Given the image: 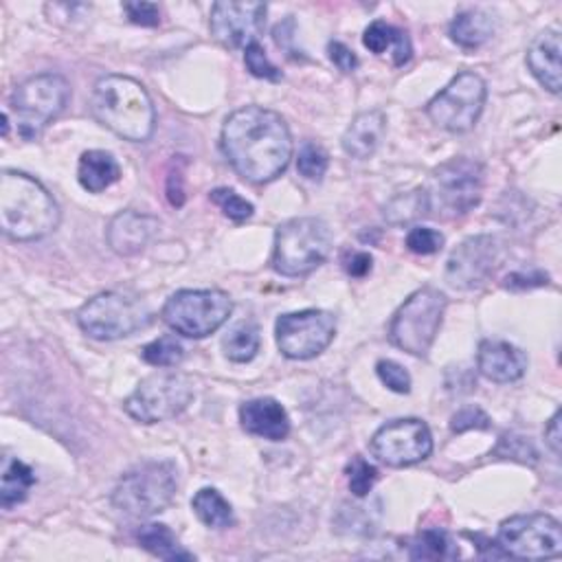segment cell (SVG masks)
<instances>
[{"label": "cell", "mask_w": 562, "mask_h": 562, "mask_svg": "<svg viewBox=\"0 0 562 562\" xmlns=\"http://www.w3.org/2000/svg\"><path fill=\"white\" fill-rule=\"evenodd\" d=\"M429 214H431V201H429L426 190H422V187L420 190L400 194L385 205V220L396 227L416 222Z\"/></svg>", "instance_id": "obj_29"}, {"label": "cell", "mask_w": 562, "mask_h": 562, "mask_svg": "<svg viewBox=\"0 0 562 562\" xmlns=\"http://www.w3.org/2000/svg\"><path fill=\"white\" fill-rule=\"evenodd\" d=\"M488 98L486 81L477 73H459L429 102L426 115L448 132H468L480 122Z\"/></svg>", "instance_id": "obj_11"}, {"label": "cell", "mask_w": 562, "mask_h": 562, "mask_svg": "<svg viewBox=\"0 0 562 562\" xmlns=\"http://www.w3.org/2000/svg\"><path fill=\"white\" fill-rule=\"evenodd\" d=\"M345 473H347L349 490L358 499L367 497L373 490V486H376V482H379V471H376V468H373L367 459H362L358 455L352 457Z\"/></svg>", "instance_id": "obj_33"}, {"label": "cell", "mask_w": 562, "mask_h": 562, "mask_svg": "<svg viewBox=\"0 0 562 562\" xmlns=\"http://www.w3.org/2000/svg\"><path fill=\"white\" fill-rule=\"evenodd\" d=\"M233 310V302L222 291H178L165 308L163 321L187 339H205L220 330Z\"/></svg>", "instance_id": "obj_9"}, {"label": "cell", "mask_w": 562, "mask_h": 562, "mask_svg": "<svg viewBox=\"0 0 562 562\" xmlns=\"http://www.w3.org/2000/svg\"><path fill=\"white\" fill-rule=\"evenodd\" d=\"M444 235L431 227H416L407 235V248L416 255H433L442 251Z\"/></svg>", "instance_id": "obj_38"}, {"label": "cell", "mask_w": 562, "mask_h": 562, "mask_svg": "<svg viewBox=\"0 0 562 562\" xmlns=\"http://www.w3.org/2000/svg\"><path fill=\"white\" fill-rule=\"evenodd\" d=\"M371 266H373V259L369 253L365 251H347L343 255V268L349 277H356V279H362L371 272Z\"/></svg>", "instance_id": "obj_42"}, {"label": "cell", "mask_w": 562, "mask_h": 562, "mask_svg": "<svg viewBox=\"0 0 562 562\" xmlns=\"http://www.w3.org/2000/svg\"><path fill=\"white\" fill-rule=\"evenodd\" d=\"M167 199L174 207H182L184 203V190H182V176L180 171H171L167 178Z\"/></svg>", "instance_id": "obj_45"}, {"label": "cell", "mask_w": 562, "mask_h": 562, "mask_svg": "<svg viewBox=\"0 0 562 562\" xmlns=\"http://www.w3.org/2000/svg\"><path fill=\"white\" fill-rule=\"evenodd\" d=\"M222 152L244 180L264 184L286 171L293 158V137L274 111L246 106L225 122Z\"/></svg>", "instance_id": "obj_1"}, {"label": "cell", "mask_w": 562, "mask_h": 562, "mask_svg": "<svg viewBox=\"0 0 562 562\" xmlns=\"http://www.w3.org/2000/svg\"><path fill=\"white\" fill-rule=\"evenodd\" d=\"M176 486V465L171 461H143L119 480L113 503L128 516L150 519L171 503Z\"/></svg>", "instance_id": "obj_6"}, {"label": "cell", "mask_w": 562, "mask_h": 562, "mask_svg": "<svg viewBox=\"0 0 562 562\" xmlns=\"http://www.w3.org/2000/svg\"><path fill=\"white\" fill-rule=\"evenodd\" d=\"M71 98L68 81L58 73H42L25 79L12 95L10 108L16 135L23 141L38 139L44 128L66 108Z\"/></svg>", "instance_id": "obj_5"}, {"label": "cell", "mask_w": 562, "mask_h": 562, "mask_svg": "<svg viewBox=\"0 0 562 562\" xmlns=\"http://www.w3.org/2000/svg\"><path fill=\"white\" fill-rule=\"evenodd\" d=\"M362 44L373 55H385L387 51H392L396 66H405L411 60V55H413V47H411L409 34L405 29H398V27L385 23V21L371 23L365 29Z\"/></svg>", "instance_id": "obj_24"}, {"label": "cell", "mask_w": 562, "mask_h": 562, "mask_svg": "<svg viewBox=\"0 0 562 562\" xmlns=\"http://www.w3.org/2000/svg\"><path fill=\"white\" fill-rule=\"evenodd\" d=\"M385 128H387V117L383 111L360 113L343 135L345 154L356 161H365L373 156V152L379 150L385 137Z\"/></svg>", "instance_id": "obj_22"}, {"label": "cell", "mask_w": 562, "mask_h": 562, "mask_svg": "<svg viewBox=\"0 0 562 562\" xmlns=\"http://www.w3.org/2000/svg\"><path fill=\"white\" fill-rule=\"evenodd\" d=\"M332 248V231L321 218H295L274 233L272 268L284 277H304L325 261Z\"/></svg>", "instance_id": "obj_4"}, {"label": "cell", "mask_w": 562, "mask_h": 562, "mask_svg": "<svg viewBox=\"0 0 562 562\" xmlns=\"http://www.w3.org/2000/svg\"><path fill=\"white\" fill-rule=\"evenodd\" d=\"M328 165H330V158H328V152L321 145H317L312 141L304 143V148L299 152V158H297V169L304 178L321 180L328 171Z\"/></svg>", "instance_id": "obj_35"}, {"label": "cell", "mask_w": 562, "mask_h": 562, "mask_svg": "<svg viewBox=\"0 0 562 562\" xmlns=\"http://www.w3.org/2000/svg\"><path fill=\"white\" fill-rule=\"evenodd\" d=\"M158 229H161L158 218L128 209L111 220L106 240L117 255L130 257L141 253L150 244V240L158 233Z\"/></svg>", "instance_id": "obj_19"}, {"label": "cell", "mask_w": 562, "mask_h": 562, "mask_svg": "<svg viewBox=\"0 0 562 562\" xmlns=\"http://www.w3.org/2000/svg\"><path fill=\"white\" fill-rule=\"evenodd\" d=\"M376 371H379V379L394 394H409L411 392V376H409V371L400 362H396V360H379Z\"/></svg>", "instance_id": "obj_37"}, {"label": "cell", "mask_w": 562, "mask_h": 562, "mask_svg": "<svg viewBox=\"0 0 562 562\" xmlns=\"http://www.w3.org/2000/svg\"><path fill=\"white\" fill-rule=\"evenodd\" d=\"M192 508L196 516L214 529H225L233 525V508L231 503L216 490V488H203L196 493Z\"/></svg>", "instance_id": "obj_28"}, {"label": "cell", "mask_w": 562, "mask_h": 562, "mask_svg": "<svg viewBox=\"0 0 562 562\" xmlns=\"http://www.w3.org/2000/svg\"><path fill=\"white\" fill-rule=\"evenodd\" d=\"M328 53H330V60H332V64L339 68V71H343V73H354L356 68H358V58H356V53L349 49V47H345L343 42H330L328 44Z\"/></svg>", "instance_id": "obj_43"}, {"label": "cell", "mask_w": 562, "mask_h": 562, "mask_svg": "<svg viewBox=\"0 0 562 562\" xmlns=\"http://www.w3.org/2000/svg\"><path fill=\"white\" fill-rule=\"evenodd\" d=\"M122 176L119 163L111 152L104 150H90L84 152L77 165V180L90 194H100L115 184Z\"/></svg>", "instance_id": "obj_23"}, {"label": "cell", "mask_w": 562, "mask_h": 562, "mask_svg": "<svg viewBox=\"0 0 562 562\" xmlns=\"http://www.w3.org/2000/svg\"><path fill=\"white\" fill-rule=\"evenodd\" d=\"M560 34L555 29H547L534 38L527 49V66L532 75L538 79L553 95L562 86V66H560Z\"/></svg>", "instance_id": "obj_21"}, {"label": "cell", "mask_w": 562, "mask_h": 562, "mask_svg": "<svg viewBox=\"0 0 562 562\" xmlns=\"http://www.w3.org/2000/svg\"><path fill=\"white\" fill-rule=\"evenodd\" d=\"M259 343H261L259 328L253 321H242L227 332V336L222 341V349L229 360L248 362L257 356Z\"/></svg>", "instance_id": "obj_30"}, {"label": "cell", "mask_w": 562, "mask_h": 562, "mask_svg": "<svg viewBox=\"0 0 562 562\" xmlns=\"http://www.w3.org/2000/svg\"><path fill=\"white\" fill-rule=\"evenodd\" d=\"M209 199H212V203H214L216 207H220V212H222L227 218H231V220H235V222L248 220V218L253 216V212H255L248 201H244L238 192L229 190V187H218V190L212 192Z\"/></svg>", "instance_id": "obj_34"}, {"label": "cell", "mask_w": 562, "mask_h": 562, "mask_svg": "<svg viewBox=\"0 0 562 562\" xmlns=\"http://www.w3.org/2000/svg\"><path fill=\"white\" fill-rule=\"evenodd\" d=\"M547 284H549V274L542 270H532L529 274L514 272L506 279V289H510V291H529V289H538V286H547Z\"/></svg>", "instance_id": "obj_41"}, {"label": "cell", "mask_w": 562, "mask_h": 562, "mask_svg": "<svg viewBox=\"0 0 562 562\" xmlns=\"http://www.w3.org/2000/svg\"><path fill=\"white\" fill-rule=\"evenodd\" d=\"M244 62H246L248 73L259 77V79H268V81H279L281 79V71L268 60V55H266L264 47L259 44V40L244 49Z\"/></svg>", "instance_id": "obj_36"}, {"label": "cell", "mask_w": 562, "mask_h": 562, "mask_svg": "<svg viewBox=\"0 0 562 562\" xmlns=\"http://www.w3.org/2000/svg\"><path fill=\"white\" fill-rule=\"evenodd\" d=\"M60 207L36 178L5 169L0 176V227L16 242H34L53 233Z\"/></svg>", "instance_id": "obj_2"}, {"label": "cell", "mask_w": 562, "mask_h": 562, "mask_svg": "<svg viewBox=\"0 0 562 562\" xmlns=\"http://www.w3.org/2000/svg\"><path fill=\"white\" fill-rule=\"evenodd\" d=\"M36 484L31 468L18 459L8 457L3 468V484H0V506L5 510L23 503Z\"/></svg>", "instance_id": "obj_27"}, {"label": "cell", "mask_w": 562, "mask_h": 562, "mask_svg": "<svg viewBox=\"0 0 562 562\" xmlns=\"http://www.w3.org/2000/svg\"><path fill=\"white\" fill-rule=\"evenodd\" d=\"M499 257V244L493 235L463 240L448 257L446 281L452 289L473 291L486 284Z\"/></svg>", "instance_id": "obj_16"}, {"label": "cell", "mask_w": 562, "mask_h": 562, "mask_svg": "<svg viewBox=\"0 0 562 562\" xmlns=\"http://www.w3.org/2000/svg\"><path fill=\"white\" fill-rule=\"evenodd\" d=\"M90 108L102 126L132 143L148 141L156 126V111L148 90L126 75L102 77L92 90Z\"/></svg>", "instance_id": "obj_3"}, {"label": "cell", "mask_w": 562, "mask_h": 562, "mask_svg": "<svg viewBox=\"0 0 562 562\" xmlns=\"http://www.w3.org/2000/svg\"><path fill=\"white\" fill-rule=\"evenodd\" d=\"M150 321L152 312L141 299L117 291L100 293L98 297L88 299L77 312L79 328L95 341L126 339L148 328Z\"/></svg>", "instance_id": "obj_8"}, {"label": "cell", "mask_w": 562, "mask_h": 562, "mask_svg": "<svg viewBox=\"0 0 562 562\" xmlns=\"http://www.w3.org/2000/svg\"><path fill=\"white\" fill-rule=\"evenodd\" d=\"M369 448L385 465L407 468L424 461L433 452V435L422 420H394L373 433Z\"/></svg>", "instance_id": "obj_15"}, {"label": "cell", "mask_w": 562, "mask_h": 562, "mask_svg": "<svg viewBox=\"0 0 562 562\" xmlns=\"http://www.w3.org/2000/svg\"><path fill=\"white\" fill-rule=\"evenodd\" d=\"M448 299L437 289L416 291L394 315L389 325V339L403 352L424 358L442 328Z\"/></svg>", "instance_id": "obj_7"}, {"label": "cell", "mask_w": 562, "mask_h": 562, "mask_svg": "<svg viewBox=\"0 0 562 562\" xmlns=\"http://www.w3.org/2000/svg\"><path fill=\"white\" fill-rule=\"evenodd\" d=\"M277 347L291 360L319 356L336 334V317L325 310H302L281 315L274 325Z\"/></svg>", "instance_id": "obj_14"}, {"label": "cell", "mask_w": 562, "mask_h": 562, "mask_svg": "<svg viewBox=\"0 0 562 562\" xmlns=\"http://www.w3.org/2000/svg\"><path fill=\"white\" fill-rule=\"evenodd\" d=\"M137 540L139 545L150 551L152 555L161 558V560H196V555L192 551H187L178 538L174 536V532L163 525V523H148L141 525L137 532Z\"/></svg>", "instance_id": "obj_26"}, {"label": "cell", "mask_w": 562, "mask_h": 562, "mask_svg": "<svg viewBox=\"0 0 562 562\" xmlns=\"http://www.w3.org/2000/svg\"><path fill=\"white\" fill-rule=\"evenodd\" d=\"M264 3H216L212 8V34L227 49H246L264 31Z\"/></svg>", "instance_id": "obj_17"}, {"label": "cell", "mask_w": 562, "mask_h": 562, "mask_svg": "<svg viewBox=\"0 0 562 562\" xmlns=\"http://www.w3.org/2000/svg\"><path fill=\"white\" fill-rule=\"evenodd\" d=\"M459 555V549L448 532L444 529H424L411 542V560H452Z\"/></svg>", "instance_id": "obj_31"}, {"label": "cell", "mask_w": 562, "mask_h": 562, "mask_svg": "<svg viewBox=\"0 0 562 562\" xmlns=\"http://www.w3.org/2000/svg\"><path fill=\"white\" fill-rule=\"evenodd\" d=\"M497 547L510 558H555L562 551V529L549 514H519L499 525Z\"/></svg>", "instance_id": "obj_12"}, {"label": "cell", "mask_w": 562, "mask_h": 562, "mask_svg": "<svg viewBox=\"0 0 562 562\" xmlns=\"http://www.w3.org/2000/svg\"><path fill=\"white\" fill-rule=\"evenodd\" d=\"M450 429H452V433H465V431H473V429L486 431V429H490V418L480 407H465V409H461L452 416Z\"/></svg>", "instance_id": "obj_39"}, {"label": "cell", "mask_w": 562, "mask_h": 562, "mask_svg": "<svg viewBox=\"0 0 562 562\" xmlns=\"http://www.w3.org/2000/svg\"><path fill=\"white\" fill-rule=\"evenodd\" d=\"M560 420H562V413L555 411L553 418L549 420L547 429H545V439H547V446L551 448V452L558 457L560 455V442H562V433H560Z\"/></svg>", "instance_id": "obj_44"}, {"label": "cell", "mask_w": 562, "mask_h": 562, "mask_svg": "<svg viewBox=\"0 0 562 562\" xmlns=\"http://www.w3.org/2000/svg\"><path fill=\"white\" fill-rule=\"evenodd\" d=\"M124 12L130 23L141 27H156L161 23V12L154 3H124Z\"/></svg>", "instance_id": "obj_40"}, {"label": "cell", "mask_w": 562, "mask_h": 562, "mask_svg": "<svg viewBox=\"0 0 562 562\" xmlns=\"http://www.w3.org/2000/svg\"><path fill=\"white\" fill-rule=\"evenodd\" d=\"M194 400V383L184 373H152L124 403L126 413L141 424H156L182 413Z\"/></svg>", "instance_id": "obj_10"}, {"label": "cell", "mask_w": 562, "mask_h": 562, "mask_svg": "<svg viewBox=\"0 0 562 562\" xmlns=\"http://www.w3.org/2000/svg\"><path fill=\"white\" fill-rule=\"evenodd\" d=\"M493 34H495V21L490 14L482 10L459 12L448 27L450 40L461 49H480L493 38Z\"/></svg>", "instance_id": "obj_25"}, {"label": "cell", "mask_w": 562, "mask_h": 562, "mask_svg": "<svg viewBox=\"0 0 562 562\" xmlns=\"http://www.w3.org/2000/svg\"><path fill=\"white\" fill-rule=\"evenodd\" d=\"M484 192V167L473 158H452L439 165L433 174L431 190H426L431 209L439 205L450 216H463L480 205Z\"/></svg>", "instance_id": "obj_13"}, {"label": "cell", "mask_w": 562, "mask_h": 562, "mask_svg": "<svg viewBox=\"0 0 562 562\" xmlns=\"http://www.w3.org/2000/svg\"><path fill=\"white\" fill-rule=\"evenodd\" d=\"M141 356L152 367H176L184 356V347L176 336L165 334V336L148 343L143 347Z\"/></svg>", "instance_id": "obj_32"}, {"label": "cell", "mask_w": 562, "mask_h": 562, "mask_svg": "<svg viewBox=\"0 0 562 562\" xmlns=\"http://www.w3.org/2000/svg\"><path fill=\"white\" fill-rule=\"evenodd\" d=\"M477 367L482 371V376H486L493 383H516L525 376L527 356L523 349L508 341L488 339L480 345Z\"/></svg>", "instance_id": "obj_18"}, {"label": "cell", "mask_w": 562, "mask_h": 562, "mask_svg": "<svg viewBox=\"0 0 562 562\" xmlns=\"http://www.w3.org/2000/svg\"><path fill=\"white\" fill-rule=\"evenodd\" d=\"M242 429L255 437L270 442L286 439L291 433V420L286 409L274 398H255L240 407Z\"/></svg>", "instance_id": "obj_20"}]
</instances>
